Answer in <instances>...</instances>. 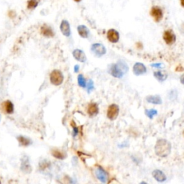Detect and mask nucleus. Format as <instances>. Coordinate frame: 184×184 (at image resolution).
Wrapping results in <instances>:
<instances>
[{
  "mask_svg": "<svg viewBox=\"0 0 184 184\" xmlns=\"http://www.w3.org/2000/svg\"><path fill=\"white\" fill-rule=\"evenodd\" d=\"M155 154L161 158L169 155L171 152V144L166 139H160L156 142L155 147Z\"/></svg>",
  "mask_w": 184,
  "mask_h": 184,
  "instance_id": "obj_1",
  "label": "nucleus"
},
{
  "mask_svg": "<svg viewBox=\"0 0 184 184\" xmlns=\"http://www.w3.org/2000/svg\"><path fill=\"white\" fill-rule=\"evenodd\" d=\"M128 71V66L127 63L122 61H119L117 63L110 66L109 72L115 78H120Z\"/></svg>",
  "mask_w": 184,
  "mask_h": 184,
  "instance_id": "obj_2",
  "label": "nucleus"
},
{
  "mask_svg": "<svg viewBox=\"0 0 184 184\" xmlns=\"http://www.w3.org/2000/svg\"><path fill=\"white\" fill-rule=\"evenodd\" d=\"M150 14L156 22H160L163 18V10L159 6H153L151 7Z\"/></svg>",
  "mask_w": 184,
  "mask_h": 184,
  "instance_id": "obj_3",
  "label": "nucleus"
},
{
  "mask_svg": "<svg viewBox=\"0 0 184 184\" xmlns=\"http://www.w3.org/2000/svg\"><path fill=\"white\" fill-rule=\"evenodd\" d=\"M63 75L58 70H54L51 72L50 80V82L55 86L61 85L63 81Z\"/></svg>",
  "mask_w": 184,
  "mask_h": 184,
  "instance_id": "obj_4",
  "label": "nucleus"
},
{
  "mask_svg": "<svg viewBox=\"0 0 184 184\" xmlns=\"http://www.w3.org/2000/svg\"><path fill=\"white\" fill-rule=\"evenodd\" d=\"M119 113V107L118 105L115 104H112L109 106L108 110H107V117L110 120H115L118 117Z\"/></svg>",
  "mask_w": 184,
  "mask_h": 184,
  "instance_id": "obj_5",
  "label": "nucleus"
},
{
  "mask_svg": "<svg viewBox=\"0 0 184 184\" xmlns=\"http://www.w3.org/2000/svg\"><path fill=\"white\" fill-rule=\"evenodd\" d=\"M162 38H163L164 41L166 42V43L168 46L173 45L176 40V36H175V33H173L172 30H167L163 33V35H162Z\"/></svg>",
  "mask_w": 184,
  "mask_h": 184,
  "instance_id": "obj_6",
  "label": "nucleus"
},
{
  "mask_svg": "<svg viewBox=\"0 0 184 184\" xmlns=\"http://www.w3.org/2000/svg\"><path fill=\"white\" fill-rule=\"evenodd\" d=\"M91 51L94 53V54L97 55V57H101L106 53L105 47L102 44L100 43H95L92 45Z\"/></svg>",
  "mask_w": 184,
  "mask_h": 184,
  "instance_id": "obj_7",
  "label": "nucleus"
},
{
  "mask_svg": "<svg viewBox=\"0 0 184 184\" xmlns=\"http://www.w3.org/2000/svg\"><path fill=\"white\" fill-rule=\"evenodd\" d=\"M96 176L98 178L99 181H100L102 183H106L108 181V174L105 170H104L102 167H98L96 170Z\"/></svg>",
  "mask_w": 184,
  "mask_h": 184,
  "instance_id": "obj_8",
  "label": "nucleus"
},
{
  "mask_svg": "<svg viewBox=\"0 0 184 184\" xmlns=\"http://www.w3.org/2000/svg\"><path fill=\"white\" fill-rule=\"evenodd\" d=\"M106 36H107V39L109 40V41L113 42V43H116L119 40V33L114 29L109 30L107 34H106Z\"/></svg>",
  "mask_w": 184,
  "mask_h": 184,
  "instance_id": "obj_9",
  "label": "nucleus"
},
{
  "mask_svg": "<svg viewBox=\"0 0 184 184\" xmlns=\"http://www.w3.org/2000/svg\"><path fill=\"white\" fill-rule=\"evenodd\" d=\"M147 72V68L142 63H136L133 66V73L136 76L145 74Z\"/></svg>",
  "mask_w": 184,
  "mask_h": 184,
  "instance_id": "obj_10",
  "label": "nucleus"
},
{
  "mask_svg": "<svg viewBox=\"0 0 184 184\" xmlns=\"http://www.w3.org/2000/svg\"><path fill=\"white\" fill-rule=\"evenodd\" d=\"M73 55H74L75 59L79 62L83 63V62H86V55L83 50H79V49L74 50V52H73Z\"/></svg>",
  "mask_w": 184,
  "mask_h": 184,
  "instance_id": "obj_11",
  "label": "nucleus"
},
{
  "mask_svg": "<svg viewBox=\"0 0 184 184\" xmlns=\"http://www.w3.org/2000/svg\"><path fill=\"white\" fill-rule=\"evenodd\" d=\"M153 176L158 182H164L166 181V175L162 171L160 170H155L153 172Z\"/></svg>",
  "mask_w": 184,
  "mask_h": 184,
  "instance_id": "obj_12",
  "label": "nucleus"
},
{
  "mask_svg": "<svg viewBox=\"0 0 184 184\" xmlns=\"http://www.w3.org/2000/svg\"><path fill=\"white\" fill-rule=\"evenodd\" d=\"M87 112L90 116H96L99 113V107L96 103L90 104L88 106Z\"/></svg>",
  "mask_w": 184,
  "mask_h": 184,
  "instance_id": "obj_13",
  "label": "nucleus"
},
{
  "mask_svg": "<svg viewBox=\"0 0 184 184\" xmlns=\"http://www.w3.org/2000/svg\"><path fill=\"white\" fill-rule=\"evenodd\" d=\"M61 30L62 32V33L65 36H68L70 35V25L68 24V22L67 21H63L61 25Z\"/></svg>",
  "mask_w": 184,
  "mask_h": 184,
  "instance_id": "obj_14",
  "label": "nucleus"
},
{
  "mask_svg": "<svg viewBox=\"0 0 184 184\" xmlns=\"http://www.w3.org/2000/svg\"><path fill=\"white\" fill-rule=\"evenodd\" d=\"M146 100L148 103L153 104H162V99L160 96L155 95V96H148L146 97Z\"/></svg>",
  "mask_w": 184,
  "mask_h": 184,
  "instance_id": "obj_15",
  "label": "nucleus"
},
{
  "mask_svg": "<svg viewBox=\"0 0 184 184\" xmlns=\"http://www.w3.org/2000/svg\"><path fill=\"white\" fill-rule=\"evenodd\" d=\"M3 109L7 114H12L14 112L13 104L10 101H6L3 103Z\"/></svg>",
  "mask_w": 184,
  "mask_h": 184,
  "instance_id": "obj_16",
  "label": "nucleus"
},
{
  "mask_svg": "<svg viewBox=\"0 0 184 184\" xmlns=\"http://www.w3.org/2000/svg\"><path fill=\"white\" fill-rule=\"evenodd\" d=\"M41 33L46 37H53L54 35L53 30L48 25H43L41 27Z\"/></svg>",
  "mask_w": 184,
  "mask_h": 184,
  "instance_id": "obj_17",
  "label": "nucleus"
},
{
  "mask_svg": "<svg viewBox=\"0 0 184 184\" xmlns=\"http://www.w3.org/2000/svg\"><path fill=\"white\" fill-rule=\"evenodd\" d=\"M154 76L155 77L156 79L159 81H166L167 78H168V75L166 73L160 71V70H158V71L154 72Z\"/></svg>",
  "mask_w": 184,
  "mask_h": 184,
  "instance_id": "obj_18",
  "label": "nucleus"
},
{
  "mask_svg": "<svg viewBox=\"0 0 184 184\" xmlns=\"http://www.w3.org/2000/svg\"><path fill=\"white\" fill-rule=\"evenodd\" d=\"M78 32L80 35L81 37H82L83 38H88L89 34V30L87 29V27H86L83 25H81L78 27Z\"/></svg>",
  "mask_w": 184,
  "mask_h": 184,
  "instance_id": "obj_19",
  "label": "nucleus"
},
{
  "mask_svg": "<svg viewBox=\"0 0 184 184\" xmlns=\"http://www.w3.org/2000/svg\"><path fill=\"white\" fill-rule=\"evenodd\" d=\"M18 140L19 142L20 143V145H24V146H27V145H29L31 143V141L30 139L25 138V137L20 136L18 138Z\"/></svg>",
  "mask_w": 184,
  "mask_h": 184,
  "instance_id": "obj_20",
  "label": "nucleus"
},
{
  "mask_svg": "<svg viewBox=\"0 0 184 184\" xmlns=\"http://www.w3.org/2000/svg\"><path fill=\"white\" fill-rule=\"evenodd\" d=\"M145 113L147 117H149L150 119H153L154 116L158 114V111L156 110H154V109H151V110H145Z\"/></svg>",
  "mask_w": 184,
  "mask_h": 184,
  "instance_id": "obj_21",
  "label": "nucleus"
},
{
  "mask_svg": "<svg viewBox=\"0 0 184 184\" xmlns=\"http://www.w3.org/2000/svg\"><path fill=\"white\" fill-rule=\"evenodd\" d=\"M52 154L54 156L55 158H58V159H61V160H63L64 158H66V155L65 154L62 153V152L59 151V150H53L52 151Z\"/></svg>",
  "mask_w": 184,
  "mask_h": 184,
  "instance_id": "obj_22",
  "label": "nucleus"
},
{
  "mask_svg": "<svg viewBox=\"0 0 184 184\" xmlns=\"http://www.w3.org/2000/svg\"><path fill=\"white\" fill-rule=\"evenodd\" d=\"M78 83L81 87H83V88L86 87V80H85L84 77H83V76L82 74L78 75Z\"/></svg>",
  "mask_w": 184,
  "mask_h": 184,
  "instance_id": "obj_23",
  "label": "nucleus"
},
{
  "mask_svg": "<svg viewBox=\"0 0 184 184\" xmlns=\"http://www.w3.org/2000/svg\"><path fill=\"white\" fill-rule=\"evenodd\" d=\"M38 5V2L37 0H30L28 2V4H27V7L29 9H34L37 7Z\"/></svg>",
  "mask_w": 184,
  "mask_h": 184,
  "instance_id": "obj_24",
  "label": "nucleus"
},
{
  "mask_svg": "<svg viewBox=\"0 0 184 184\" xmlns=\"http://www.w3.org/2000/svg\"><path fill=\"white\" fill-rule=\"evenodd\" d=\"M87 91H88V93H90L92 90L94 89V81L92 80H89V82L87 83Z\"/></svg>",
  "mask_w": 184,
  "mask_h": 184,
  "instance_id": "obj_25",
  "label": "nucleus"
},
{
  "mask_svg": "<svg viewBox=\"0 0 184 184\" xmlns=\"http://www.w3.org/2000/svg\"><path fill=\"white\" fill-rule=\"evenodd\" d=\"M152 67H156V68H160L162 66V63H155V64H151L150 65Z\"/></svg>",
  "mask_w": 184,
  "mask_h": 184,
  "instance_id": "obj_26",
  "label": "nucleus"
},
{
  "mask_svg": "<svg viewBox=\"0 0 184 184\" xmlns=\"http://www.w3.org/2000/svg\"><path fill=\"white\" fill-rule=\"evenodd\" d=\"M78 128H76V127H74V137L76 136V134H78Z\"/></svg>",
  "mask_w": 184,
  "mask_h": 184,
  "instance_id": "obj_27",
  "label": "nucleus"
},
{
  "mask_svg": "<svg viewBox=\"0 0 184 184\" xmlns=\"http://www.w3.org/2000/svg\"><path fill=\"white\" fill-rule=\"evenodd\" d=\"M79 70V66L78 65H76L74 67V72L75 73H78Z\"/></svg>",
  "mask_w": 184,
  "mask_h": 184,
  "instance_id": "obj_28",
  "label": "nucleus"
},
{
  "mask_svg": "<svg viewBox=\"0 0 184 184\" xmlns=\"http://www.w3.org/2000/svg\"><path fill=\"white\" fill-rule=\"evenodd\" d=\"M180 80H181V83H182V84H183V85H184V74L183 75V76H182L181 77V78H180Z\"/></svg>",
  "mask_w": 184,
  "mask_h": 184,
  "instance_id": "obj_29",
  "label": "nucleus"
},
{
  "mask_svg": "<svg viewBox=\"0 0 184 184\" xmlns=\"http://www.w3.org/2000/svg\"><path fill=\"white\" fill-rule=\"evenodd\" d=\"M180 3H181V7L184 8V0H180Z\"/></svg>",
  "mask_w": 184,
  "mask_h": 184,
  "instance_id": "obj_30",
  "label": "nucleus"
},
{
  "mask_svg": "<svg viewBox=\"0 0 184 184\" xmlns=\"http://www.w3.org/2000/svg\"><path fill=\"white\" fill-rule=\"evenodd\" d=\"M75 2H81V0H74Z\"/></svg>",
  "mask_w": 184,
  "mask_h": 184,
  "instance_id": "obj_31",
  "label": "nucleus"
},
{
  "mask_svg": "<svg viewBox=\"0 0 184 184\" xmlns=\"http://www.w3.org/2000/svg\"><path fill=\"white\" fill-rule=\"evenodd\" d=\"M0 119H1V117H0Z\"/></svg>",
  "mask_w": 184,
  "mask_h": 184,
  "instance_id": "obj_32",
  "label": "nucleus"
}]
</instances>
